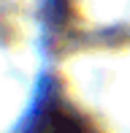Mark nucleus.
<instances>
[{
  "instance_id": "f257e3e1",
  "label": "nucleus",
  "mask_w": 130,
  "mask_h": 133,
  "mask_svg": "<svg viewBox=\"0 0 130 133\" xmlns=\"http://www.w3.org/2000/svg\"><path fill=\"white\" fill-rule=\"evenodd\" d=\"M22 133H98L95 125L65 103L60 95H44Z\"/></svg>"
}]
</instances>
